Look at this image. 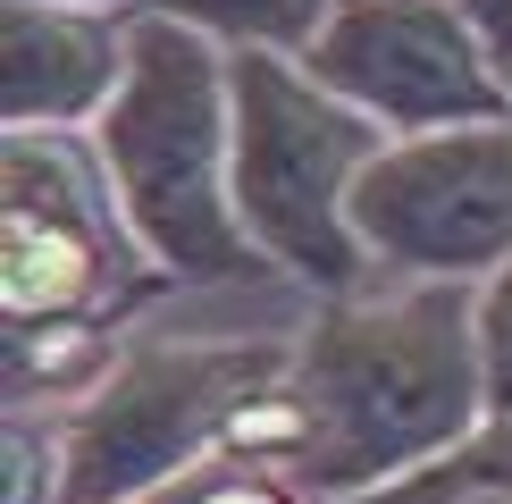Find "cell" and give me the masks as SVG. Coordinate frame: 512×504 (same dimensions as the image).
Instances as JSON below:
<instances>
[{"label": "cell", "instance_id": "obj_1", "mask_svg": "<svg viewBox=\"0 0 512 504\" xmlns=\"http://www.w3.org/2000/svg\"><path fill=\"white\" fill-rule=\"evenodd\" d=\"M479 429V286H361L294 336L277 479L311 504H345L429 471Z\"/></svg>", "mask_w": 512, "mask_h": 504}, {"label": "cell", "instance_id": "obj_2", "mask_svg": "<svg viewBox=\"0 0 512 504\" xmlns=\"http://www.w3.org/2000/svg\"><path fill=\"white\" fill-rule=\"evenodd\" d=\"M84 143H93L110 202L152 278L227 286L261 269L236 219V84L210 34L177 26L168 9H143L126 84Z\"/></svg>", "mask_w": 512, "mask_h": 504}, {"label": "cell", "instance_id": "obj_3", "mask_svg": "<svg viewBox=\"0 0 512 504\" xmlns=\"http://www.w3.org/2000/svg\"><path fill=\"white\" fill-rule=\"evenodd\" d=\"M294 345H135L68 412V504H143L194 462L244 446L277 479Z\"/></svg>", "mask_w": 512, "mask_h": 504}, {"label": "cell", "instance_id": "obj_4", "mask_svg": "<svg viewBox=\"0 0 512 504\" xmlns=\"http://www.w3.org/2000/svg\"><path fill=\"white\" fill-rule=\"evenodd\" d=\"M227 84H236V219L261 269L311 286L319 303L361 294L370 252L353 236V194L387 135L353 101H336L303 59L227 51Z\"/></svg>", "mask_w": 512, "mask_h": 504}, {"label": "cell", "instance_id": "obj_5", "mask_svg": "<svg viewBox=\"0 0 512 504\" xmlns=\"http://www.w3.org/2000/svg\"><path fill=\"white\" fill-rule=\"evenodd\" d=\"M353 236L403 286H487L512 269V118L387 143L353 194Z\"/></svg>", "mask_w": 512, "mask_h": 504}, {"label": "cell", "instance_id": "obj_6", "mask_svg": "<svg viewBox=\"0 0 512 504\" xmlns=\"http://www.w3.org/2000/svg\"><path fill=\"white\" fill-rule=\"evenodd\" d=\"M0 236H9V336L84 328L110 303L118 269L143 261L126 236L110 177L84 135H26L9 126V177H0Z\"/></svg>", "mask_w": 512, "mask_h": 504}, {"label": "cell", "instance_id": "obj_7", "mask_svg": "<svg viewBox=\"0 0 512 504\" xmlns=\"http://www.w3.org/2000/svg\"><path fill=\"white\" fill-rule=\"evenodd\" d=\"M303 68L336 101H353L387 143L512 118V84L487 68L454 0H345Z\"/></svg>", "mask_w": 512, "mask_h": 504}, {"label": "cell", "instance_id": "obj_8", "mask_svg": "<svg viewBox=\"0 0 512 504\" xmlns=\"http://www.w3.org/2000/svg\"><path fill=\"white\" fill-rule=\"evenodd\" d=\"M135 17L0 0V118L26 135H93L126 84Z\"/></svg>", "mask_w": 512, "mask_h": 504}, {"label": "cell", "instance_id": "obj_9", "mask_svg": "<svg viewBox=\"0 0 512 504\" xmlns=\"http://www.w3.org/2000/svg\"><path fill=\"white\" fill-rule=\"evenodd\" d=\"M177 26L210 34L219 51H269V59H311L328 17L345 0H160Z\"/></svg>", "mask_w": 512, "mask_h": 504}, {"label": "cell", "instance_id": "obj_10", "mask_svg": "<svg viewBox=\"0 0 512 504\" xmlns=\"http://www.w3.org/2000/svg\"><path fill=\"white\" fill-rule=\"evenodd\" d=\"M0 504H68V446L59 429H34L26 412H9V496Z\"/></svg>", "mask_w": 512, "mask_h": 504}, {"label": "cell", "instance_id": "obj_11", "mask_svg": "<svg viewBox=\"0 0 512 504\" xmlns=\"http://www.w3.org/2000/svg\"><path fill=\"white\" fill-rule=\"evenodd\" d=\"M479 370H487V420H512V269L479 286Z\"/></svg>", "mask_w": 512, "mask_h": 504}, {"label": "cell", "instance_id": "obj_12", "mask_svg": "<svg viewBox=\"0 0 512 504\" xmlns=\"http://www.w3.org/2000/svg\"><path fill=\"white\" fill-rule=\"evenodd\" d=\"M177 504H303L286 488V479H269V471H236V479H202V488H185Z\"/></svg>", "mask_w": 512, "mask_h": 504}, {"label": "cell", "instance_id": "obj_13", "mask_svg": "<svg viewBox=\"0 0 512 504\" xmlns=\"http://www.w3.org/2000/svg\"><path fill=\"white\" fill-rule=\"evenodd\" d=\"M454 9L471 17V34H479V51H487V68L512 84V0H454Z\"/></svg>", "mask_w": 512, "mask_h": 504}, {"label": "cell", "instance_id": "obj_14", "mask_svg": "<svg viewBox=\"0 0 512 504\" xmlns=\"http://www.w3.org/2000/svg\"><path fill=\"white\" fill-rule=\"evenodd\" d=\"M51 9H93V17H143V9H160V0H51Z\"/></svg>", "mask_w": 512, "mask_h": 504}]
</instances>
